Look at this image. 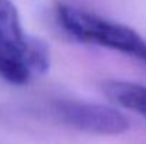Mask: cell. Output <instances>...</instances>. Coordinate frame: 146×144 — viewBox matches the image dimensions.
I'll return each instance as SVG.
<instances>
[{"mask_svg": "<svg viewBox=\"0 0 146 144\" xmlns=\"http://www.w3.org/2000/svg\"><path fill=\"white\" fill-rule=\"evenodd\" d=\"M48 68L47 44L26 36L13 1L0 0V76L14 85H23Z\"/></svg>", "mask_w": 146, "mask_h": 144, "instance_id": "1", "label": "cell"}, {"mask_svg": "<svg viewBox=\"0 0 146 144\" xmlns=\"http://www.w3.org/2000/svg\"><path fill=\"white\" fill-rule=\"evenodd\" d=\"M55 16L60 26L82 43L116 49L136 58L146 44L135 30L64 3H57Z\"/></svg>", "mask_w": 146, "mask_h": 144, "instance_id": "2", "label": "cell"}, {"mask_svg": "<svg viewBox=\"0 0 146 144\" xmlns=\"http://www.w3.org/2000/svg\"><path fill=\"white\" fill-rule=\"evenodd\" d=\"M54 112L67 126L91 134L116 136L129 129V120L121 112L105 105L58 100L54 103Z\"/></svg>", "mask_w": 146, "mask_h": 144, "instance_id": "3", "label": "cell"}, {"mask_svg": "<svg viewBox=\"0 0 146 144\" xmlns=\"http://www.w3.org/2000/svg\"><path fill=\"white\" fill-rule=\"evenodd\" d=\"M102 92L113 103L146 117V86L125 81H105Z\"/></svg>", "mask_w": 146, "mask_h": 144, "instance_id": "4", "label": "cell"}]
</instances>
